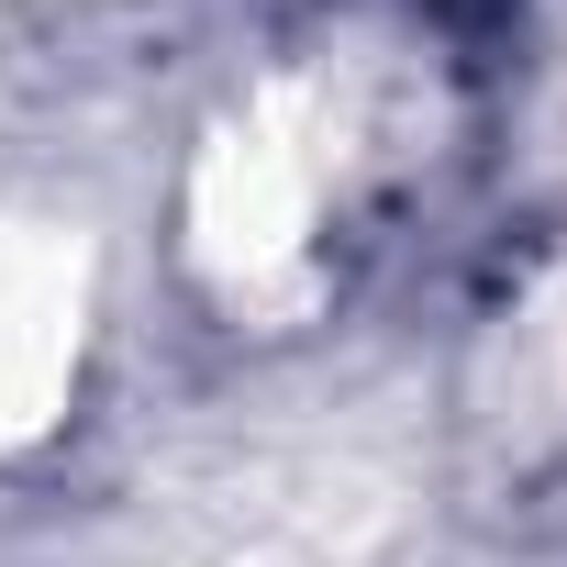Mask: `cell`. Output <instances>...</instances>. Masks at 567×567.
Returning <instances> with one entry per match:
<instances>
[{
  "label": "cell",
  "mask_w": 567,
  "mask_h": 567,
  "mask_svg": "<svg viewBox=\"0 0 567 567\" xmlns=\"http://www.w3.org/2000/svg\"><path fill=\"white\" fill-rule=\"evenodd\" d=\"M379 189V101L357 68L267 79L189 167V256L234 312H312Z\"/></svg>",
  "instance_id": "1"
}]
</instances>
